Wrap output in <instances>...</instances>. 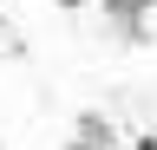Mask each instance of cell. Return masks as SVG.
Listing matches in <instances>:
<instances>
[{
    "instance_id": "3",
    "label": "cell",
    "mask_w": 157,
    "mask_h": 150,
    "mask_svg": "<svg viewBox=\"0 0 157 150\" xmlns=\"http://www.w3.org/2000/svg\"><path fill=\"white\" fill-rule=\"evenodd\" d=\"M137 150H157V137H151V130H144V137H137Z\"/></svg>"
},
{
    "instance_id": "2",
    "label": "cell",
    "mask_w": 157,
    "mask_h": 150,
    "mask_svg": "<svg viewBox=\"0 0 157 150\" xmlns=\"http://www.w3.org/2000/svg\"><path fill=\"white\" fill-rule=\"evenodd\" d=\"M105 13H111V20H144L151 0H105Z\"/></svg>"
},
{
    "instance_id": "4",
    "label": "cell",
    "mask_w": 157,
    "mask_h": 150,
    "mask_svg": "<svg viewBox=\"0 0 157 150\" xmlns=\"http://www.w3.org/2000/svg\"><path fill=\"white\" fill-rule=\"evenodd\" d=\"M66 150H98V144H78V137H72V144H66Z\"/></svg>"
},
{
    "instance_id": "1",
    "label": "cell",
    "mask_w": 157,
    "mask_h": 150,
    "mask_svg": "<svg viewBox=\"0 0 157 150\" xmlns=\"http://www.w3.org/2000/svg\"><path fill=\"white\" fill-rule=\"evenodd\" d=\"M78 144H98V150H111V124L98 118V111H78Z\"/></svg>"
}]
</instances>
